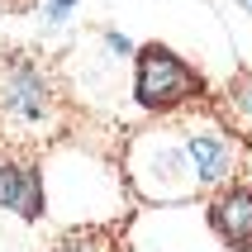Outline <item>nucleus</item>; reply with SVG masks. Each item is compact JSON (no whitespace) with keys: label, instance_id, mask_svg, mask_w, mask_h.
<instances>
[{"label":"nucleus","instance_id":"nucleus-1","mask_svg":"<svg viewBox=\"0 0 252 252\" xmlns=\"http://www.w3.org/2000/svg\"><path fill=\"white\" fill-rule=\"evenodd\" d=\"M71 119V91L53 57L33 48H0V153L38 162L67 138Z\"/></svg>","mask_w":252,"mask_h":252},{"label":"nucleus","instance_id":"nucleus-2","mask_svg":"<svg viewBox=\"0 0 252 252\" xmlns=\"http://www.w3.org/2000/svg\"><path fill=\"white\" fill-rule=\"evenodd\" d=\"M171 119H176V114H171ZM176 138H181V124H176ZM124 167H128V181L138 186L143 200L200 195L190 157H186V143H167V119L133 133V143H128V153H124Z\"/></svg>","mask_w":252,"mask_h":252},{"label":"nucleus","instance_id":"nucleus-3","mask_svg":"<svg viewBox=\"0 0 252 252\" xmlns=\"http://www.w3.org/2000/svg\"><path fill=\"white\" fill-rule=\"evenodd\" d=\"M133 100L148 114L167 119V114H181L195 100H205V76L181 53H171L162 43H143L133 53Z\"/></svg>","mask_w":252,"mask_h":252},{"label":"nucleus","instance_id":"nucleus-4","mask_svg":"<svg viewBox=\"0 0 252 252\" xmlns=\"http://www.w3.org/2000/svg\"><path fill=\"white\" fill-rule=\"evenodd\" d=\"M176 124H181V143H186V157H190V171H195V186L200 190H219L228 186L233 176V138H228L219 119L210 110L200 114H176Z\"/></svg>","mask_w":252,"mask_h":252},{"label":"nucleus","instance_id":"nucleus-5","mask_svg":"<svg viewBox=\"0 0 252 252\" xmlns=\"http://www.w3.org/2000/svg\"><path fill=\"white\" fill-rule=\"evenodd\" d=\"M210 228L214 238L233 252H252V181L219 186L210 200Z\"/></svg>","mask_w":252,"mask_h":252},{"label":"nucleus","instance_id":"nucleus-6","mask_svg":"<svg viewBox=\"0 0 252 252\" xmlns=\"http://www.w3.org/2000/svg\"><path fill=\"white\" fill-rule=\"evenodd\" d=\"M0 210L19 219H43V171L29 157H0Z\"/></svg>","mask_w":252,"mask_h":252},{"label":"nucleus","instance_id":"nucleus-7","mask_svg":"<svg viewBox=\"0 0 252 252\" xmlns=\"http://www.w3.org/2000/svg\"><path fill=\"white\" fill-rule=\"evenodd\" d=\"M210 114L219 119V128H224L228 138L252 143V71H233L228 76V86L219 91Z\"/></svg>","mask_w":252,"mask_h":252},{"label":"nucleus","instance_id":"nucleus-8","mask_svg":"<svg viewBox=\"0 0 252 252\" xmlns=\"http://www.w3.org/2000/svg\"><path fill=\"white\" fill-rule=\"evenodd\" d=\"M53 252H128V238H124V224H81V228H67L53 243Z\"/></svg>","mask_w":252,"mask_h":252},{"label":"nucleus","instance_id":"nucleus-9","mask_svg":"<svg viewBox=\"0 0 252 252\" xmlns=\"http://www.w3.org/2000/svg\"><path fill=\"white\" fill-rule=\"evenodd\" d=\"M67 10H71V0H48V19H53V24H62Z\"/></svg>","mask_w":252,"mask_h":252},{"label":"nucleus","instance_id":"nucleus-10","mask_svg":"<svg viewBox=\"0 0 252 252\" xmlns=\"http://www.w3.org/2000/svg\"><path fill=\"white\" fill-rule=\"evenodd\" d=\"M33 5H38V0H0L5 14H24V10H33Z\"/></svg>","mask_w":252,"mask_h":252},{"label":"nucleus","instance_id":"nucleus-11","mask_svg":"<svg viewBox=\"0 0 252 252\" xmlns=\"http://www.w3.org/2000/svg\"><path fill=\"white\" fill-rule=\"evenodd\" d=\"M248 5H252V0H248Z\"/></svg>","mask_w":252,"mask_h":252}]
</instances>
